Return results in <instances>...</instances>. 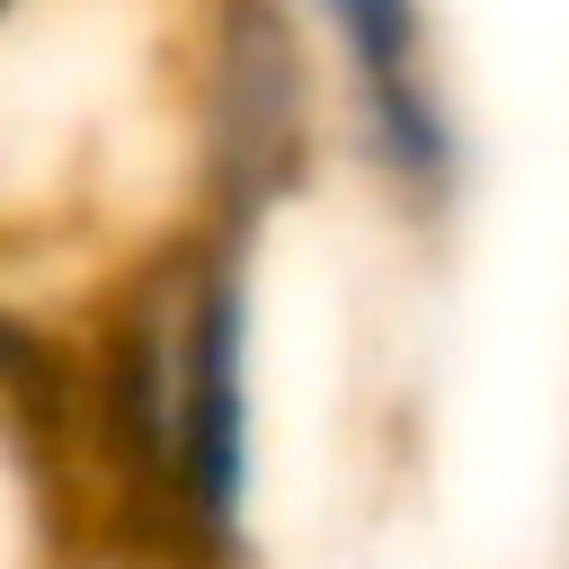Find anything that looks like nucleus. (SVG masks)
<instances>
[{
    "instance_id": "nucleus-1",
    "label": "nucleus",
    "mask_w": 569,
    "mask_h": 569,
    "mask_svg": "<svg viewBox=\"0 0 569 569\" xmlns=\"http://www.w3.org/2000/svg\"><path fill=\"white\" fill-rule=\"evenodd\" d=\"M240 231H178L124 267L80 356V462L160 569H249L258 302Z\"/></svg>"
},
{
    "instance_id": "nucleus-2",
    "label": "nucleus",
    "mask_w": 569,
    "mask_h": 569,
    "mask_svg": "<svg viewBox=\"0 0 569 569\" xmlns=\"http://www.w3.org/2000/svg\"><path fill=\"white\" fill-rule=\"evenodd\" d=\"M320 36L302 0H204L196 62H187V124H196V204L213 231L258 240L320 169L329 142Z\"/></svg>"
},
{
    "instance_id": "nucleus-3",
    "label": "nucleus",
    "mask_w": 569,
    "mask_h": 569,
    "mask_svg": "<svg viewBox=\"0 0 569 569\" xmlns=\"http://www.w3.org/2000/svg\"><path fill=\"white\" fill-rule=\"evenodd\" d=\"M320 27V53L338 71V133L356 169L400 204L409 222H445L471 178L462 107L436 53V9L427 0H302Z\"/></svg>"
}]
</instances>
